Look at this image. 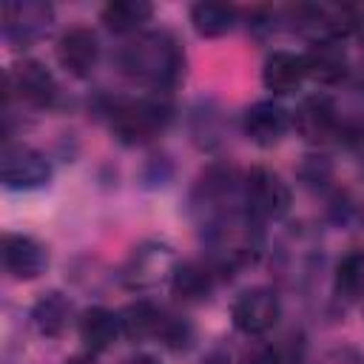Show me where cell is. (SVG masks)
<instances>
[{
    "instance_id": "obj_8",
    "label": "cell",
    "mask_w": 364,
    "mask_h": 364,
    "mask_svg": "<svg viewBox=\"0 0 364 364\" xmlns=\"http://www.w3.org/2000/svg\"><path fill=\"white\" fill-rule=\"evenodd\" d=\"M233 324L247 336H262L279 321V296L267 287H253L233 301Z\"/></svg>"
},
{
    "instance_id": "obj_13",
    "label": "cell",
    "mask_w": 364,
    "mask_h": 364,
    "mask_svg": "<svg viewBox=\"0 0 364 364\" xmlns=\"http://www.w3.org/2000/svg\"><path fill=\"white\" fill-rule=\"evenodd\" d=\"M304 80H307V63H304V54L273 51V54L264 60L262 82H264L267 91H273V94H293Z\"/></svg>"
},
{
    "instance_id": "obj_1",
    "label": "cell",
    "mask_w": 364,
    "mask_h": 364,
    "mask_svg": "<svg viewBox=\"0 0 364 364\" xmlns=\"http://www.w3.org/2000/svg\"><path fill=\"white\" fill-rule=\"evenodd\" d=\"M119 68L154 88V91H168L173 88L182 74H185V51L179 46V40L168 31H145L136 34L134 40H128L119 51Z\"/></svg>"
},
{
    "instance_id": "obj_9",
    "label": "cell",
    "mask_w": 364,
    "mask_h": 364,
    "mask_svg": "<svg viewBox=\"0 0 364 364\" xmlns=\"http://www.w3.org/2000/svg\"><path fill=\"white\" fill-rule=\"evenodd\" d=\"M293 128L307 142H316V145L330 142L338 134V114H336V105L330 102V97H324V94L304 97L293 114Z\"/></svg>"
},
{
    "instance_id": "obj_24",
    "label": "cell",
    "mask_w": 364,
    "mask_h": 364,
    "mask_svg": "<svg viewBox=\"0 0 364 364\" xmlns=\"http://www.w3.org/2000/svg\"><path fill=\"white\" fill-rule=\"evenodd\" d=\"M128 364H159L154 355H136V358H131Z\"/></svg>"
},
{
    "instance_id": "obj_26",
    "label": "cell",
    "mask_w": 364,
    "mask_h": 364,
    "mask_svg": "<svg viewBox=\"0 0 364 364\" xmlns=\"http://www.w3.org/2000/svg\"><path fill=\"white\" fill-rule=\"evenodd\" d=\"M65 364H94L91 358H85V355H74V358H68Z\"/></svg>"
},
{
    "instance_id": "obj_2",
    "label": "cell",
    "mask_w": 364,
    "mask_h": 364,
    "mask_svg": "<svg viewBox=\"0 0 364 364\" xmlns=\"http://www.w3.org/2000/svg\"><path fill=\"white\" fill-rule=\"evenodd\" d=\"M105 114H108V125L114 136L125 145H136V142L156 136L168 125L171 105L159 97H134V100L111 102Z\"/></svg>"
},
{
    "instance_id": "obj_23",
    "label": "cell",
    "mask_w": 364,
    "mask_h": 364,
    "mask_svg": "<svg viewBox=\"0 0 364 364\" xmlns=\"http://www.w3.org/2000/svg\"><path fill=\"white\" fill-rule=\"evenodd\" d=\"M202 364H230V355L222 353V350H213V353H208V355L202 358Z\"/></svg>"
},
{
    "instance_id": "obj_12",
    "label": "cell",
    "mask_w": 364,
    "mask_h": 364,
    "mask_svg": "<svg viewBox=\"0 0 364 364\" xmlns=\"http://www.w3.org/2000/svg\"><path fill=\"white\" fill-rule=\"evenodd\" d=\"M242 128H245V136L262 148H270L276 145L287 128H290V114L273 102V100H264V102H256L245 111V119H242Z\"/></svg>"
},
{
    "instance_id": "obj_3",
    "label": "cell",
    "mask_w": 364,
    "mask_h": 364,
    "mask_svg": "<svg viewBox=\"0 0 364 364\" xmlns=\"http://www.w3.org/2000/svg\"><path fill=\"white\" fill-rule=\"evenodd\" d=\"M242 205L245 213L253 216L256 222L282 219L290 208V188L270 168H250L242 182Z\"/></svg>"
},
{
    "instance_id": "obj_17",
    "label": "cell",
    "mask_w": 364,
    "mask_h": 364,
    "mask_svg": "<svg viewBox=\"0 0 364 364\" xmlns=\"http://www.w3.org/2000/svg\"><path fill=\"white\" fill-rule=\"evenodd\" d=\"M31 321H34V327H37L43 336L57 338V336L65 333V327H68V321H71V301H68L63 293H57V290L43 293V296L34 301V307H31Z\"/></svg>"
},
{
    "instance_id": "obj_4",
    "label": "cell",
    "mask_w": 364,
    "mask_h": 364,
    "mask_svg": "<svg viewBox=\"0 0 364 364\" xmlns=\"http://www.w3.org/2000/svg\"><path fill=\"white\" fill-rule=\"evenodd\" d=\"M51 176L48 159L23 142H6L0 154V179L9 191H34L43 188Z\"/></svg>"
},
{
    "instance_id": "obj_21",
    "label": "cell",
    "mask_w": 364,
    "mask_h": 364,
    "mask_svg": "<svg viewBox=\"0 0 364 364\" xmlns=\"http://www.w3.org/2000/svg\"><path fill=\"white\" fill-rule=\"evenodd\" d=\"M191 23H193L196 34H202V37H222V34H228L233 28L236 9L230 3L205 0V3H196L191 9Z\"/></svg>"
},
{
    "instance_id": "obj_7",
    "label": "cell",
    "mask_w": 364,
    "mask_h": 364,
    "mask_svg": "<svg viewBox=\"0 0 364 364\" xmlns=\"http://www.w3.org/2000/svg\"><path fill=\"white\" fill-rule=\"evenodd\" d=\"M6 94L28 105H51L57 97V82L51 71L37 60H20L6 71Z\"/></svg>"
},
{
    "instance_id": "obj_10",
    "label": "cell",
    "mask_w": 364,
    "mask_h": 364,
    "mask_svg": "<svg viewBox=\"0 0 364 364\" xmlns=\"http://www.w3.org/2000/svg\"><path fill=\"white\" fill-rule=\"evenodd\" d=\"M0 259H3L6 273H11V276L20 279V282H31V279H37L40 273H46V267H48V253H46V247H43L37 239L23 236V233H6V236H3Z\"/></svg>"
},
{
    "instance_id": "obj_22",
    "label": "cell",
    "mask_w": 364,
    "mask_h": 364,
    "mask_svg": "<svg viewBox=\"0 0 364 364\" xmlns=\"http://www.w3.org/2000/svg\"><path fill=\"white\" fill-rule=\"evenodd\" d=\"M318 364H364V358L353 350V347H336V350H327Z\"/></svg>"
},
{
    "instance_id": "obj_11",
    "label": "cell",
    "mask_w": 364,
    "mask_h": 364,
    "mask_svg": "<svg viewBox=\"0 0 364 364\" xmlns=\"http://www.w3.org/2000/svg\"><path fill=\"white\" fill-rule=\"evenodd\" d=\"M57 60L60 65L74 77H88L100 63V40L91 28L74 26L68 28L57 43Z\"/></svg>"
},
{
    "instance_id": "obj_5",
    "label": "cell",
    "mask_w": 364,
    "mask_h": 364,
    "mask_svg": "<svg viewBox=\"0 0 364 364\" xmlns=\"http://www.w3.org/2000/svg\"><path fill=\"white\" fill-rule=\"evenodd\" d=\"M3 37L11 46H28L40 40L54 20V9L43 0H11L3 3Z\"/></svg>"
},
{
    "instance_id": "obj_19",
    "label": "cell",
    "mask_w": 364,
    "mask_h": 364,
    "mask_svg": "<svg viewBox=\"0 0 364 364\" xmlns=\"http://www.w3.org/2000/svg\"><path fill=\"white\" fill-rule=\"evenodd\" d=\"M154 14V6L148 0H111L100 20L105 23L108 31L114 34H128V31H136L142 23H148Z\"/></svg>"
},
{
    "instance_id": "obj_6",
    "label": "cell",
    "mask_w": 364,
    "mask_h": 364,
    "mask_svg": "<svg viewBox=\"0 0 364 364\" xmlns=\"http://www.w3.org/2000/svg\"><path fill=\"white\" fill-rule=\"evenodd\" d=\"M176 270V256L168 245L159 242H148L134 247V253L128 256L125 267H122V279L128 287H154L162 279H171Z\"/></svg>"
},
{
    "instance_id": "obj_14",
    "label": "cell",
    "mask_w": 364,
    "mask_h": 364,
    "mask_svg": "<svg viewBox=\"0 0 364 364\" xmlns=\"http://www.w3.org/2000/svg\"><path fill=\"white\" fill-rule=\"evenodd\" d=\"M304 63H307V77L324 85H333L347 74V54L338 40H316L304 54Z\"/></svg>"
},
{
    "instance_id": "obj_16",
    "label": "cell",
    "mask_w": 364,
    "mask_h": 364,
    "mask_svg": "<svg viewBox=\"0 0 364 364\" xmlns=\"http://www.w3.org/2000/svg\"><path fill=\"white\" fill-rule=\"evenodd\" d=\"M119 333H122L119 316H114L105 307H88L80 316V338L91 353H105L108 347H114Z\"/></svg>"
},
{
    "instance_id": "obj_15",
    "label": "cell",
    "mask_w": 364,
    "mask_h": 364,
    "mask_svg": "<svg viewBox=\"0 0 364 364\" xmlns=\"http://www.w3.org/2000/svg\"><path fill=\"white\" fill-rule=\"evenodd\" d=\"M213 267L202 264V262H182L176 264L173 276H171V290L179 301L185 304H199L210 296L213 290Z\"/></svg>"
},
{
    "instance_id": "obj_20",
    "label": "cell",
    "mask_w": 364,
    "mask_h": 364,
    "mask_svg": "<svg viewBox=\"0 0 364 364\" xmlns=\"http://www.w3.org/2000/svg\"><path fill=\"white\" fill-rule=\"evenodd\" d=\"M162 321H165V313H162V310H156V307H154V304H148V301L128 304V307L119 313L122 336H128L131 341H142V338H159Z\"/></svg>"
},
{
    "instance_id": "obj_18",
    "label": "cell",
    "mask_w": 364,
    "mask_h": 364,
    "mask_svg": "<svg viewBox=\"0 0 364 364\" xmlns=\"http://www.w3.org/2000/svg\"><path fill=\"white\" fill-rule=\"evenodd\" d=\"M333 293L344 304L364 299V250L355 247L338 259L336 276H333Z\"/></svg>"
},
{
    "instance_id": "obj_25",
    "label": "cell",
    "mask_w": 364,
    "mask_h": 364,
    "mask_svg": "<svg viewBox=\"0 0 364 364\" xmlns=\"http://www.w3.org/2000/svg\"><path fill=\"white\" fill-rule=\"evenodd\" d=\"M353 142H355V151H358V156H361V162H364V131H361Z\"/></svg>"
}]
</instances>
